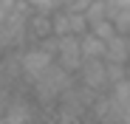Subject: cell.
Masks as SVG:
<instances>
[{
  "label": "cell",
  "mask_w": 130,
  "mask_h": 124,
  "mask_svg": "<svg viewBox=\"0 0 130 124\" xmlns=\"http://www.w3.org/2000/svg\"><path fill=\"white\" fill-rule=\"evenodd\" d=\"M17 56H20V71H23L26 85H28L31 79H37V76L54 62V56H51L45 48H40L37 43H28V45H23V48H17Z\"/></svg>",
  "instance_id": "obj_1"
},
{
  "label": "cell",
  "mask_w": 130,
  "mask_h": 124,
  "mask_svg": "<svg viewBox=\"0 0 130 124\" xmlns=\"http://www.w3.org/2000/svg\"><path fill=\"white\" fill-rule=\"evenodd\" d=\"M79 85H85L88 90L93 93H102L110 88V82H107V68H105V59H82L79 71L74 73Z\"/></svg>",
  "instance_id": "obj_2"
},
{
  "label": "cell",
  "mask_w": 130,
  "mask_h": 124,
  "mask_svg": "<svg viewBox=\"0 0 130 124\" xmlns=\"http://www.w3.org/2000/svg\"><path fill=\"white\" fill-rule=\"evenodd\" d=\"M54 62H57L59 68L71 71V73H76V71H79V65H82L79 37H74V34H65V37H59L57 51H54Z\"/></svg>",
  "instance_id": "obj_3"
},
{
  "label": "cell",
  "mask_w": 130,
  "mask_h": 124,
  "mask_svg": "<svg viewBox=\"0 0 130 124\" xmlns=\"http://www.w3.org/2000/svg\"><path fill=\"white\" fill-rule=\"evenodd\" d=\"M102 59H107V62H124L130 59V34H113L110 39H105V56Z\"/></svg>",
  "instance_id": "obj_4"
},
{
  "label": "cell",
  "mask_w": 130,
  "mask_h": 124,
  "mask_svg": "<svg viewBox=\"0 0 130 124\" xmlns=\"http://www.w3.org/2000/svg\"><path fill=\"white\" fill-rule=\"evenodd\" d=\"M54 34L51 31V14H42V11H31L28 14V43H40L42 37Z\"/></svg>",
  "instance_id": "obj_5"
},
{
  "label": "cell",
  "mask_w": 130,
  "mask_h": 124,
  "mask_svg": "<svg viewBox=\"0 0 130 124\" xmlns=\"http://www.w3.org/2000/svg\"><path fill=\"white\" fill-rule=\"evenodd\" d=\"M79 51H82V59H102L105 39H99L93 31H85V34H79Z\"/></svg>",
  "instance_id": "obj_6"
},
{
  "label": "cell",
  "mask_w": 130,
  "mask_h": 124,
  "mask_svg": "<svg viewBox=\"0 0 130 124\" xmlns=\"http://www.w3.org/2000/svg\"><path fill=\"white\" fill-rule=\"evenodd\" d=\"M82 14H85V20H88V26H91V23H99V20L107 17V6H105V0H91Z\"/></svg>",
  "instance_id": "obj_7"
},
{
  "label": "cell",
  "mask_w": 130,
  "mask_h": 124,
  "mask_svg": "<svg viewBox=\"0 0 130 124\" xmlns=\"http://www.w3.org/2000/svg\"><path fill=\"white\" fill-rule=\"evenodd\" d=\"M88 31H93L99 39H110V37L116 34V26H113V20H110V17H105V20H99V23H91Z\"/></svg>",
  "instance_id": "obj_8"
},
{
  "label": "cell",
  "mask_w": 130,
  "mask_h": 124,
  "mask_svg": "<svg viewBox=\"0 0 130 124\" xmlns=\"http://www.w3.org/2000/svg\"><path fill=\"white\" fill-rule=\"evenodd\" d=\"M110 20H113V26H116L119 34H130V6L122 9V11H116Z\"/></svg>",
  "instance_id": "obj_9"
},
{
  "label": "cell",
  "mask_w": 130,
  "mask_h": 124,
  "mask_svg": "<svg viewBox=\"0 0 130 124\" xmlns=\"http://www.w3.org/2000/svg\"><path fill=\"white\" fill-rule=\"evenodd\" d=\"M26 3H28L31 11H42V14H51V11L57 9L54 0H26Z\"/></svg>",
  "instance_id": "obj_10"
},
{
  "label": "cell",
  "mask_w": 130,
  "mask_h": 124,
  "mask_svg": "<svg viewBox=\"0 0 130 124\" xmlns=\"http://www.w3.org/2000/svg\"><path fill=\"white\" fill-rule=\"evenodd\" d=\"M105 6H107V17H113L116 11H122V9L130 6V0H105Z\"/></svg>",
  "instance_id": "obj_11"
},
{
  "label": "cell",
  "mask_w": 130,
  "mask_h": 124,
  "mask_svg": "<svg viewBox=\"0 0 130 124\" xmlns=\"http://www.w3.org/2000/svg\"><path fill=\"white\" fill-rule=\"evenodd\" d=\"M9 88L6 85H0V121H3V110H6V101H9Z\"/></svg>",
  "instance_id": "obj_12"
},
{
  "label": "cell",
  "mask_w": 130,
  "mask_h": 124,
  "mask_svg": "<svg viewBox=\"0 0 130 124\" xmlns=\"http://www.w3.org/2000/svg\"><path fill=\"white\" fill-rule=\"evenodd\" d=\"M0 51H6V37H3V23H0Z\"/></svg>",
  "instance_id": "obj_13"
},
{
  "label": "cell",
  "mask_w": 130,
  "mask_h": 124,
  "mask_svg": "<svg viewBox=\"0 0 130 124\" xmlns=\"http://www.w3.org/2000/svg\"><path fill=\"white\" fill-rule=\"evenodd\" d=\"M124 76H127V79H130V59H127V62H124Z\"/></svg>",
  "instance_id": "obj_14"
},
{
  "label": "cell",
  "mask_w": 130,
  "mask_h": 124,
  "mask_svg": "<svg viewBox=\"0 0 130 124\" xmlns=\"http://www.w3.org/2000/svg\"><path fill=\"white\" fill-rule=\"evenodd\" d=\"M0 54H3V51H0Z\"/></svg>",
  "instance_id": "obj_15"
}]
</instances>
